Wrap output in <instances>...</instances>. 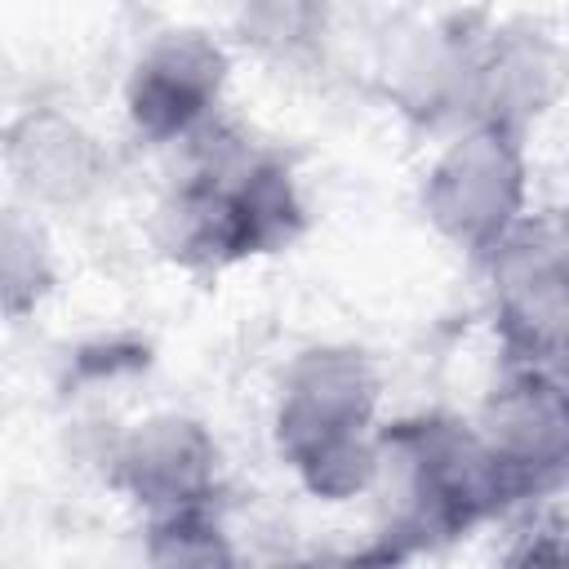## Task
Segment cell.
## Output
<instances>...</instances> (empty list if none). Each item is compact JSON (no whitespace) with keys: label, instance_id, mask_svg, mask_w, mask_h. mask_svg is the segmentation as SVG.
<instances>
[{"label":"cell","instance_id":"cell-3","mask_svg":"<svg viewBox=\"0 0 569 569\" xmlns=\"http://www.w3.org/2000/svg\"><path fill=\"white\" fill-rule=\"evenodd\" d=\"M222 76H227V62L218 44H209L196 31L164 36L133 67V80H129V116L138 133L151 142L191 133L204 120V111L218 102Z\"/></svg>","mask_w":569,"mask_h":569},{"label":"cell","instance_id":"cell-1","mask_svg":"<svg viewBox=\"0 0 569 569\" xmlns=\"http://www.w3.org/2000/svg\"><path fill=\"white\" fill-rule=\"evenodd\" d=\"M169 253L182 262H240L289 244L302 227L289 169L240 138L204 142L164 204Z\"/></svg>","mask_w":569,"mask_h":569},{"label":"cell","instance_id":"cell-2","mask_svg":"<svg viewBox=\"0 0 569 569\" xmlns=\"http://www.w3.org/2000/svg\"><path fill=\"white\" fill-rule=\"evenodd\" d=\"M373 413V378L351 351H311L280 405V449L320 493H347L369 471L365 427Z\"/></svg>","mask_w":569,"mask_h":569}]
</instances>
